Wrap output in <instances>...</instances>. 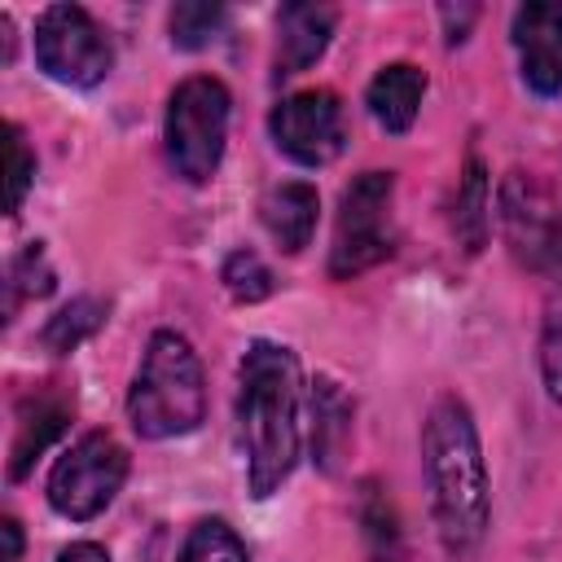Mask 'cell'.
<instances>
[{
  "instance_id": "18",
  "label": "cell",
  "mask_w": 562,
  "mask_h": 562,
  "mask_svg": "<svg viewBox=\"0 0 562 562\" xmlns=\"http://www.w3.org/2000/svg\"><path fill=\"white\" fill-rule=\"evenodd\" d=\"M224 22V9L220 4H206V0H184L171 9V44L180 48H202L215 40Z\"/></svg>"
},
{
  "instance_id": "23",
  "label": "cell",
  "mask_w": 562,
  "mask_h": 562,
  "mask_svg": "<svg viewBox=\"0 0 562 562\" xmlns=\"http://www.w3.org/2000/svg\"><path fill=\"white\" fill-rule=\"evenodd\" d=\"M364 531H369V540H373V562H382V540L395 549V518H391V509H386L378 496L364 501ZM395 553H400V549H395Z\"/></svg>"
},
{
  "instance_id": "15",
  "label": "cell",
  "mask_w": 562,
  "mask_h": 562,
  "mask_svg": "<svg viewBox=\"0 0 562 562\" xmlns=\"http://www.w3.org/2000/svg\"><path fill=\"white\" fill-rule=\"evenodd\" d=\"M312 408H316V452H321L325 465H334V452H338L342 439H347V417H351V408H347V400L338 395V386H334L329 378L316 382Z\"/></svg>"
},
{
  "instance_id": "7",
  "label": "cell",
  "mask_w": 562,
  "mask_h": 562,
  "mask_svg": "<svg viewBox=\"0 0 562 562\" xmlns=\"http://www.w3.org/2000/svg\"><path fill=\"white\" fill-rule=\"evenodd\" d=\"M127 479V452L110 435H83L48 474V501L57 514L83 522L97 518Z\"/></svg>"
},
{
  "instance_id": "12",
  "label": "cell",
  "mask_w": 562,
  "mask_h": 562,
  "mask_svg": "<svg viewBox=\"0 0 562 562\" xmlns=\"http://www.w3.org/2000/svg\"><path fill=\"white\" fill-rule=\"evenodd\" d=\"M422 92H426V75L417 66H408V61H391L369 83V114L386 132H408L413 119H417Z\"/></svg>"
},
{
  "instance_id": "16",
  "label": "cell",
  "mask_w": 562,
  "mask_h": 562,
  "mask_svg": "<svg viewBox=\"0 0 562 562\" xmlns=\"http://www.w3.org/2000/svg\"><path fill=\"white\" fill-rule=\"evenodd\" d=\"M101 321H105V307H101L97 299H75L70 307H61V312L44 325V347H48V351H75Z\"/></svg>"
},
{
  "instance_id": "3",
  "label": "cell",
  "mask_w": 562,
  "mask_h": 562,
  "mask_svg": "<svg viewBox=\"0 0 562 562\" xmlns=\"http://www.w3.org/2000/svg\"><path fill=\"white\" fill-rule=\"evenodd\" d=\"M127 413L136 435L145 439H171L198 430L206 413V386H202V364L189 347V338L158 329L145 347L140 373L127 395Z\"/></svg>"
},
{
  "instance_id": "4",
  "label": "cell",
  "mask_w": 562,
  "mask_h": 562,
  "mask_svg": "<svg viewBox=\"0 0 562 562\" xmlns=\"http://www.w3.org/2000/svg\"><path fill=\"white\" fill-rule=\"evenodd\" d=\"M167 158L189 184L211 180L228 136V88L211 75L184 79L167 101Z\"/></svg>"
},
{
  "instance_id": "13",
  "label": "cell",
  "mask_w": 562,
  "mask_h": 562,
  "mask_svg": "<svg viewBox=\"0 0 562 562\" xmlns=\"http://www.w3.org/2000/svg\"><path fill=\"white\" fill-rule=\"evenodd\" d=\"M277 26H281V75H299L325 53V44L334 35V9L329 4H285Z\"/></svg>"
},
{
  "instance_id": "19",
  "label": "cell",
  "mask_w": 562,
  "mask_h": 562,
  "mask_svg": "<svg viewBox=\"0 0 562 562\" xmlns=\"http://www.w3.org/2000/svg\"><path fill=\"white\" fill-rule=\"evenodd\" d=\"M224 285L237 303H259L272 294V272L255 250H233L224 259Z\"/></svg>"
},
{
  "instance_id": "8",
  "label": "cell",
  "mask_w": 562,
  "mask_h": 562,
  "mask_svg": "<svg viewBox=\"0 0 562 562\" xmlns=\"http://www.w3.org/2000/svg\"><path fill=\"white\" fill-rule=\"evenodd\" d=\"M501 220L514 255L527 268L562 281V202H553L540 184L509 176L501 189Z\"/></svg>"
},
{
  "instance_id": "9",
  "label": "cell",
  "mask_w": 562,
  "mask_h": 562,
  "mask_svg": "<svg viewBox=\"0 0 562 562\" xmlns=\"http://www.w3.org/2000/svg\"><path fill=\"white\" fill-rule=\"evenodd\" d=\"M272 140L303 167H325L342 154L347 145V123H342V105L334 92L325 88H307V92H294L285 97L272 119Z\"/></svg>"
},
{
  "instance_id": "26",
  "label": "cell",
  "mask_w": 562,
  "mask_h": 562,
  "mask_svg": "<svg viewBox=\"0 0 562 562\" xmlns=\"http://www.w3.org/2000/svg\"><path fill=\"white\" fill-rule=\"evenodd\" d=\"M0 536H4V558H0V562H18V553H22V531H18V522L4 518V522H0Z\"/></svg>"
},
{
  "instance_id": "10",
  "label": "cell",
  "mask_w": 562,
  "mask_h": 562,
  "mask_svg": "<svg viewBox=\"0 0 562 562\" xmlns=\"http://www.w3.org/2000/svg\"><path fill=\"white\" fill-rule=\"evenodd\" d=\"M514 48L522 57V79L540 97L562 92V4L527 0L514 13Z\"/></svg>"
},
{
  "instance_id": "20",
  "label": "cell",
  "mask_w": 562,
  "mask_h": 562,
  "mask_svg": "<svg viewBox=\"0 0 562 562\" xmlns=\"http://www.w3.org/2000/svg\"><path fill=\"white\" fill-rule=\"evenodd\" d=\"M483 224H487V180H483V162L474 158L457 198V228L465 233V250L483 246Z\"/></svg>"
},
{
  "instance_id": "22",
  "label": "cell",
  "mask_w": 562,
  "mask_h": 562,
  "mask_svg": "<svg viewBox=\"0 0 562 562\" xmlns=\"http://www.w3.org/2000/svg\"><path fill=\"white\" fill-rule=\"evenodd\" d=\"M31 176H35V158H31V149H26V140H22V132L9 123V215L22 206V198H26V184H31Z\"/></svg>"
},
{
  "instance_id": "17",
  "label": "cell",
  "mask_w": 562,
  "mask_h": 562,
  "mask_svg": "<svg viewBox=\"0 0 562 562\" xmlns=\"http://www.w3.org/2000/svg\"><path fill=\"white\" fill-rule=\"evenodd\" d=\"M180 562H246V544L237 540V531L220 518H206L189 531Z\"/></svg>"
},
{
  "instance_id": "21",
  "label": "cell",
  "mask_w": 562,
  "mask_h": 562,
  "mask_svg": "<svg viewBox=\"0 0 562 562\" xmlns=\"http://www.w3.org/2000/svg\"><path fill=\"white\" fill-rule=\"evenodd\" d=\"M9 281H13V299L18 294H48L53 290V272H48V263H44V250H40V241L35 246H26L18 259H13V268H9Z\"/></svg>"
},
{
  "instance_id": "1",
  "label": "cell",
  "mask_w": 562,
  "mask_h": 562,
  "mask_svg": "<svg viewBox=\"0 0 562 562\" xmlns=\"http://www.w3.org/2000/svg\"><path fill=\"white\" fill-rule=\"evenodd\" d=\"M237 422L246 443L250 492L272 496L299 457V360L294 351L259 338L241 356Z\"/></svg>"
},
{
  "instance_id": "2",
  "label": "cell",
  "mask_w": 562,
  "mask_h": 562,
  "mask_svg": "<svg viewBox=\"0 0 562 562\" xmlns=\"http://www.w3.org/2000/svg\"><path fill=\"white\" fill-rule=\"evenodd\" d=\"M430 505L452 553H470L487 531V465L470 408L457 395L435 400L422 435Z\"/></svg>"
},
{
  "instance_id": "14",
  "label": "cell",
  "mask_w": 562,
  "mask_h": 562,
  "mask_svg": "<svg viewBox=\"0 0 562 562\" xmlns=\"http://www.w3.org/2000/svg\"><path fill=\"white\" fill-rule=\"evenodd\" d=\"M66 422H70V404H66V395H57V391H40V395L22 408L9 474H13V479H22V474L35 465V457H40V452H44V448L66 430Z\"/></svg>"
},
{
  "instance_id": "6",
  "label": "cell",
  "mask_w": 562,
  "mask_h": 562,
  "mask_svg": "<svg viewBox=\"0 0 562 562\" xmlns=\"http://www.w3.org/2000/svg\"><path fill=\"white\" fill-rule=\"evenodd\" d=\"M35 61L48 79L70 88H92L110 75L114 53L105 31L79 4H53L35 22Z\"/></svg>"
},
{
  "instance_id": "5",
  "label": "cell",
  "mask_w": 562,
  "mask_h": 562,
  "mask_svg": "<svg viewBox=\"0 0 562 562\" xmlns=\"http://www.w3.org/2000/svg\"><path fill=\"white\" fill-rule=\"evenodd\" d=\"M391 189H395V180L386 171H364L342 189L334 250H329V277H338V281L360 277L364 268L382 263L395 250V237H391Z\"/></svg>"
},
{
  "instance_id": "25",
  "label": "cell",
  "mask_w": 562,
  "mask_h": 562,
  "mask_svg": "<svg viewBox=\"0 0 562 562\" xmlns=\"http://www.w3.org/2000/svg\"><path fill=\"white\" fill-rule=\"evenodd\" d=\"M57 562H110V553H105L101 544H92V540H79V544H70V549H61Z\"/></svg>"
},
{
  "instance_id": "11",
  "label": "cell",
  "mask_w": 562,
  "mask_h": 562,
  "mask_svg": "<svg viewBox=\"0 0 562 562\" xmlns=\"http://www.w3.org/2000/svg\"><path fill=\"white\" fill-rule=\"evenodd\" d=\"M316 211H321V198H316V189L303 184V180H285V184L268 189L263 202H259L263 228H268V233L281 241V250H290V255L312 241V233H316Z\"/></svg>"
},
{
  "instance_id": "24",
  "label": "cell",
  "mask_w": 562,
  "mask_h": 562,
  "mask_svg": "<svg viewBox=\"0 0 562 562\" xmlns=\"http://www.w3.org/2000/svg\"><path fill=\"white\" fill-rule=\"evenodd\" d=\"M544 373H549V391L562 400V316H553L544 334Z\"/></svg>"
}]
</instances>
